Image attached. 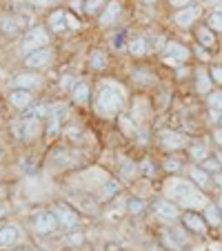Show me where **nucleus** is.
Wrapping results in <instances>:
<instances>
[{
	"instance_id": "20",
	"label": "nucleus",
	"mask_w": 222,
	"mask_h": 251,
	"mask_svg": "<svg viewBox=\"0 0 222 251\" xmlns=\"http://www.w3.org/2000/svg\"><path fill=\"white\" fill-rule=\"evenodd\" d=\"M198 7H187V9H180L178 14H175V25L178 27H182V29H187V27H191V25L196 23V18H198Z\"/></svg>"
},
{
	"instance_id": "3",
	"label": "nucleus",
	"mask_w": 222,
	"mask_h": 251,
	"mask_svg": "<svg viewBox=\"0 0 222 251\" xmlns=\"http://www.w3.org/2000/svg\"><path fill=\"white\" fill-rule=\"evenodd\" d=\"M47 43H49V33L45 31L43 27H31L27 33H25L23 49L27 53H31V51H36V49L47 47Z\"/></svg>"
},
{
	"instance_id": "52",
	"label": "nucleus",
	"mask_w": 222,
	"mask_h": 251,
	"mask_svg": "<svg viewBox=\"0 0 222 251\" xmlns=\"http://www.w3.org/2000/svg\"><path fill=\"white\" fill-rule=\"evenodd\" d=\"M216 158H218V162H220V165H222V149H220V151L216 153Z\"/></svg>"
},
{
	"instance_id": "39",
	"label": "nucleus",
	"mask_w": 222,
	"mask_h": 251,
	"mask_svg": "<svg viewBox=\"0 0 222 251\" xmlns=\"http://www.w3.org/2000/svg\"><path fill=\"white\" fill-rule=\"evenodd\" d=\"M209 74H211L213 82H220V85H222V67H220V65L211 67V71H209Z\"/></svg>"
},
{
	"instance_id": "41",
	"label": "nucleus",
	"mask_w": 222,
	"mask_h": 251,
	"mask_svg": "<svg viewBox=\"0 0 222 251\" xmlns=\"http://www.w3.org/2000/svg\"><path fill=\"white\" fill-rule=\"evenodd\" d=\"M196 56H198L200 60H209V51L202 47V45H196Z\"/></svg>"
},
{
	"instance_id": "42",
	"label": "nucleus",
	"mask_w": 222,
	"mask_h": 251,
	"mask_svg": "<svg viewBox=\"0 0 222 251\" xmlns=\"http://www.w3.org/2000/svg\"><path fill=\"white\" fill-rule=\"evenodd\" d=\"M169 2L175 7V9H187V7H191L189 5L191 0H169Z\"/></svg>"
},
{
	"instance_id": "4",
	"label": "nucleus",
	"mask_w": 222,
	"mask_h": 251,
	"mask_svg": "<svg viewBox=\"0 0 222 251\" xmlns=\"http://www.w3.org/2000/svg\"><path fill=\"white\" fill-rule=\"evenodd\" d=\"M160 147L167 149V151H178V149L189 147V138L180 131L165 129V131H160Z\"/></svg>"
},
{
	"instance_id": "53",
	"label": "nucleus",
	"mask_w": 222,
	"mask_h": 251,
	"mask_svg": "<svg viewBox=\"0 0 222 251\" xmlns=\"http://www.w3.org/2000/svg\"><path fill=\"white\" fill-rule=\"evenodd\" d=\"M218 127H222V118H220V120H218Z\"/></svg>"
},
{
	"instance_id": "2",
	"label": "nucleus",
	"mask_w": 222,
	"mask_h": 251,
	"mask_svg": "<svg viewBox=\"0 0 222 251\" xmlns=\"http://www.w3.org/2000/svg\"><path fill=\"white\" fill-rule=\"evenodd\" d=\"M167 194L171 198H175L178 207H184V209H189V211L202 209L209 204L202 191H198L194 182H187V180H171L169 187H167Z\"/></svg>"
},
{
	"instance_id": "15",
	"label": "nucleus",
	"mask_w": 222,
	"mask_h": 251,
	"mask_svg": "<svg viewBox=\"0 0 222 251\" xmlns=\"http://www.w3.org/2000/svg\"><path fill=\"white\" fill-rule=\"evenodd\" d=\"M211 89H213L211 74H209L207 69H202V67H200V69L196 71V91H198V94H202V96H209V94H211Z\"/></svg>"
},
{
	"instance_id": "9",
	"label": "nucleus",
	"mask_w": 222,
	"mask_h": 251,
	"mask_svg": "<svg viewBox=\"0 0 222 251\" xmlns=\"http://www.w3.org/2000/svg\"><path fill=\"white\" fill-rule=\"evenodd\" d=\"M76 160H80V153L78 151H71V149H58V151L51 153V158H49V162H51V167H56V169H60V167H71L76 165Z\"/></svg>"
},
{
	"instance_id": "57",
	"label": "nucleus",
	"mask_w": 222,
	"mask_h": 251,
	"mask_svg": "<svg viewBox=\"0 0 222 251\" xmlns=\"http://www.w3.org/2000/svg\"><path fill=\"white\" fill-rule=\"evenodd\" d=\"M220 233H222V231H220Z\"/></svg>"
},
{
	"instance_id": "33",
	"label": "nucleus",
	"mask_w": 222,
	"mask_h": 251,
	"mask_svg": "<svg viewBox=\"0 0 222 251\" xmlns=\"http://www.w3.org/2000/svg\"><path fill=\"white\" fill-rule=\"evenodd\" d=\"M200 167H202V169L207 171V174H211V176L220 174V169H222V165H220V162H218V158H216V156H209L207 160H204Z\"/></svg>"
},
{
	"instance_id": "6",
	"label": "nucleus",
	"mask_w": 222,
	"mask_h": 251,
	"mask_svg": "<svg viewBox=\"0 0 222 251\" xmlns=\"http://www.w3.org/2000/svg\"><path fill=\"white\" fill-rule=\"evenodd\" d=\"M53 216H56L58 225L65 229H74V227H78V223H80L78 213L71 207H67V204H53Z\"/></svg>"
},
{
	"instance_id": "35",
	"label": "nucleus",
	"mask_w": 222,
	"mask_h": 251,
	"mask_svg": "<svg viewBox=\"0 0 222 251\" xmlns=\"http://www.w3.org/2000/svg\"><path fill=\"white\" fill-rule=\"evenodd\" d=\"M162 167H165V171H169V174H173V171H180V167H182V162H180V158L169 156V158H165V162H162Z\"/></svg>"
},
{
	"instance_id": "13",
	"label": "nucleus",
	"mask_w": 222,
	"mask_h": 251,
	"mask_svg": "<svg viewBox=\"0 0 222 251\" xmlns=\"http://www.w3.org/2000/svg\"><path fill=\"white\" fill-rule=\"evenodd\" d=\"M182 225L189 229L191 233H198V236H204V233H207V227H209V225L204 223L202 216H198L196 211H187V213H184V216H182Z\"/></svg>"
},
{
	"instance_id": "47",
	"label": "nucleus",
	"mask_w": 222,
	"mask_h": 251,
	"mask_svg": "<svg viewBox=\"0 0 222 251\" xmlns=\"http://www.w3.org/2000/svg\"><path fill=\"white\" fill-rule=\"evenodd\" d=\"M31 2H33L36 7H47V5H51L53 0H31Z\"/></svg>"
},
{
	"instance_id": "22",
	"label": "nucleus",
	"mask_w": 222,
	"mask_h": 251,
	"mask_svg": "<svg viewBox=\"0 0 222 251\" xmlns=\"http://www.w3.org/2000/svg\"><path fill=\"white\" fill-rule=\"evenodd\" d=\"M40 127H43L40 118H25L23 120V140L25 142L33 140V138L40 133Z\"/></svg>"
},
{
	"instance_id": "23",
	"label": "nucleus",
	"mask_w": 222,
	"mask_h": 251,
	"mask_svg": "<svg viewBox=\"0 0 222 251\" xmlns=\"http://www.w3.org/2000/svg\"><path fill=\"white\" fill-rule=\"evenodd\" d=\"M207 107H209V111H211L213 120L222 118V91H211V94L207 96Z\"/></svg>"
},
{
	"instance_id": "55",
	"label": "nucleus",
	"mask_w": 222,
	"mask_h": 251,
	"mask_svg": "<svg viewBox=\"0 0 222 251\" xmlns=\"http://www.w3.org/2000/svg\"><path fill=\"white\" fill-rule=\"evenodd\" d=\"M0 198H2V189H0Z\"/></svg>"
},
{
	"instance_id": "46",
	"label": "nucleus",
	"mask_w": 222,
	"mask_h": 251,
	"mask_svg": "<svg viewBox=\"0 0 222 251\" xmlns=\"http://www.w3.org/2000/svg\"><path fill=\"white\" fill-rule=\"evenodd\" d=\"M60 85H62V89H69V87L74 85V78H71V76H65V78H62Z\"/></svg>"
},
{
	"instance_id": "48",
	"label": "nucleus",
	"mask_w": 222,
	"mask_h": 251,
	"mask_svg": "<svg viewBox=\"0 0 222 251\" xmlns=\"http://www.w3.org/2000/svg\"><path fill=\"white\" fill-rule=\"evenodd\" d=\"M213 182H216V187H220V189H222V171L213 176Z\"/></svg>"
},
{
	"instance_id": "36",
	"label": "nucleus",
	"mask_w": 222,
	"mask_h": 251,
	"mask_svg": "<svg viewBox=\"0 0 222 251\" xmlns=\"http://www.w3.org/2000/svg\"><path fill=\"white\" fill-rule=\"evenodd\" d=\"M127 211L131 213V216H140L142 211H145V202H142V200H129L127 202Z\"/></svg>"
},
{
	"instance_id": "7",
	"label": "nucleus",
	"mask_w": 222,
	"mask_h": 251,
	"mask_svg": "<svg viewBox=\"0 0 222 251\" xmlns=\"http://www.w3.org/2000/svg\"><path fill=\"white\" fill-rule=\"evenodd\" d=\"M67 107L65 104H53L51 111H49V125H47V136L53 138L60 133V127H62V120L67 118Z\"/></svg>"
},
{
	"instance_id": "54",
	"label": "nucleus",
	"mask_w": 222,
	"mask_h": 251,
	"mask_svg": "<svg viewBox=\"0 0 222 251\" xmlns=\"http://www.w3.org/2000/svg\"><path fill=\"white\" fill-rule=\"evenodd\" d=\"M145 2H153V0H145Z\"/></svg>"
},
{
	"instance_id": "44",
	"label": "nucleus",
	"mask_w": 222,
	"mask_h": 251,
	"mask_svg": "<svg viewBox=\"0 0 222 251\" xmlns=\"http://www.w3.org/2000/svg\"><path fill=\"white\" fill-rule=\"evenodd\" d=\"M123 38H124V33H116V36H114V40H111V43H114L116 49H123V47H124Z\"/></svg>"
},
{
	"instance_id": "45",
	"label": "nucleus",
	"mask_w": 222,
	"mask_h": 251,
	"mask_svg": "<svg viewBox=\"0 0 222 251\" xmlns=\"http://www.w3.org/2000/svg\"><path fill=\"white\" fill-rule=\"evenodd\" d=\"M67 27H71V29H76V27H78V18H76V16L67 14Z\"/></svg>"
},
{
	"instance_id": "49",
	"label": "nucleus",
	"mask_w": 222,
	"mask_h": 251,
	"mask_svg": "<svg viewBox=\"0 0 222 251\" xmlns=\"http://www.w3.org/2000/svg\"><path fill=\"white\" fill-rule=\"evenodd\" d=\"M175 76H178V78H184V76H187V67H180V69L175 71Z\"/></svg>"
},
{
	"instance_id": "8",
	"label": "nucleus",
	"mask_w": 222,
	"mask_h": 251,
	"mask_svg": "<svg viewBox=\"0 0 222 251\" xmlns=\"http://www.w3.org/2000/svg\"><path fill=\"white\" fill-rule=\"evenodd\" d=\"M153 209V216L160 220H167V223H171V220H175L180 216L178 213V204L171 202V200H156V202L151 204Z\"/></svg>"
},
{
	"instance_id": "40",
	"label": "nucleus",
	"mask_w": 222,
	"mask_h": 251,
	"mask_svg": "<svg viewBox=\"0 0 222 251\" xmlns=\"http://www.w3.org/2000/svg\"><path fill=\"white\" fill-rule=\"evenodd\" d=\"M147 71H133V80L136 82H145V85H149V82H151V78L149 76H145Z\"/></svg>"
},
{
	"instance_id": "37",
	"label": "nucleus",
	"mask_w": 222,
	"mask_h": 251,
	"mask_svg": "<svg viewBox=\"0 0 222 251\" xmlns=\"http://www.w3.org/2000/svg\"><path fill=\"white\" fill-rule=\"evenodd\" d=\"M138 171H140V174H145V176H153V174H156V167H153V162L149 160V158H147V160H142V162H140Z\"/></svg>"
},
{
	"instance_id": "27",
	"label": "nucleus",
	"mask_w": 222,
	"mask_h": 251,
	"mask_svg": "<svg viewBox=\"0 0 222 251\" xmlns=\"http://www.w3.org/2000/svg\"><path fill=\"white\" fill-rule=\"evenodd\" d=\"M127 49H129V53H131V56L140 58V56H145V53H147V49H149V45H147V38H142V36H138V38H131V43L127 45Z\"/></svg>"
},
{
	"instance_id": "31",
	"label": "nucleus",
	"mask_w": 222,
	"mask_h": 251,
	"mask_svg": "<svg viewBox=\"0 0 222 251\" xmlns=\"http://www.w3.org/2000/svg\"><path fill=\"white\" fill-rule=\"evenodd\" d=\"M118 191H120L118 182H116V180H107V182H104V187H102V194H100V198H102V200H111L116 194H118Z\"/></svg>"
},
{
	"instance_id": "24",
	"label": "nucleus",
	"mask_w": 222,
	"mask_h": 251,
	"mask_svg": "<svg viewBox=\"0 0 222 251\" xmlns=\"http://www.w3.org/2000/svg\"><path fill=\"white\" fill-rule=\"evenodd\" d=\"M204 223L209 225V227H222V211L218 209V204H207L204 207Z\"/></svg>"
},
{
	"instance_id": "26",
	"label": "nucleus",
	"mask_w": 222,
	"mask_h": 251,
	"mask_svg": "<svg viewBox=\"0 0 222 251\" xmlns=\"http://www.w3.org/2000/svg\"><path fill=\"white\" fill-rule=\"evenodd\" d=\"M47 23H49V29H51L53 33L65 31V29H67V11H62V9L53 11V14L49 16Z\"/></svg>"
},
{
	"instance_id": "32",
	"label": "nucleus",
	"mask_w": 222,
	"mask_h": 251,
	"mask_svg": "<svg viewBox=\"0 0 222 251\" xmlns=\"http://www.w3.org/2000/svg\"><path fill=\"white\" fill-rule=\"evenodd\" d=\"M118 125H120V131L124 133V136H136V127H133V120L129 118V116H118Z\"/></svg>"
},
{
	"instance_id": "18",
	"label": "nucleus",
	"mask_w": 222,
	"mask_h": 251,
	"mask_svg": "<svg viewBox=\"0 0 222 251\" xmlns=\"http://www.w3.org/2000/svg\"><path fill=\"white\" fill-rule=\"evenodd\" d=\"M189 178H191V182H194L198 189H209V187H211V174H207L202 167H196V165L191 167Z\"/></svg>"
},
{
	"instance_id": "28",
	"label": "nucleus",
	"mask_w": 222,
	"mask_h": 251,
	"mask_svg": "<svg viewBox=\"0 0 222 251\" xmlns=\"http://www.w3.org/2000/svg\"><path fill=\"white\" fill-rule=\"evenodd\" d=\"M118 171H120V178L123 180H131L133 176H136V171H138V167L133 165L129 158H120V165H118Z\"/></svg>"
},
{
	"instance_id": "1",
	"label": "nucleus",
	"mask_w": 222,
	"mask_h": 251,
	"mask_svg": "<svg viewBox=\"0 0 222 251\" xmlns=\"http://www.w3.org/2000/svg\"><path fill=\"white\" fill-rule=\"evenodd\" d=\"M124 100H127V91L114 80L102 82L98 91V98H96V109H98L100 116L104 118H111V116H118L120 109H123Z\"/></svg>"
},
{
	"instance_id": "50",
	"label": "nucleus",
	"mask_w": 222,
	"mask_h": 251,
	"mask_svg": "<svg viewBox=\"0 0 222 251\" xmlns=\"http://www.w3.org/2000/svg\"><path fill=\"white\" fill-rule=\"evenodd\" d=\"M216 204H218V209H220V211H222V194H220V196H218V200H216Z\"/></svg>"
},
{
	"instance_id": "14",
	"label": "nucleus",
	"mask_w": 222,
	"mask_h": 251,
	"mask_svg": "<svg viewBox=\"0 0 222 251\" xmlns=\"http://www.w3.org/2000/svg\"><path fill=\"white\" fill-rule=\"evenodd\" d=\"M120 11H123V5H120L118 0H109L107 7H104L102 14H100V25H104V27L114 25L116 20L120 18Z\"/></svg>"
},
{
	"instance_id": "51",
	"label": "nucleus",
	"mask_w": 222,
	"mask_h": 251,
	"mask_svg": "<svg viewBox=\"0 0 222 251\" xmlns=\"http://www.w3.org/2000/svg\"><path fill=\"white\" fill-rule=\"evenodd\" d=\"M5 213H7V207H2V204H0V218H2Z\"/></svg>"
},
{
	"instance_id": "21",
	"label": "nucleus",
	"mask_w": 222,
	"mask_h": 251,
	"mask_svg": "<svg viewBox=\"0 0 222 251\" xmlns=\"http://www.w3.org/2000/svg\"><path fill=\"white\" fill-rule=\"evenodd\" d=\"M71 100L76 104H89L91 100V87L87 82H76L71 89Z\"/></svg>"
},
{
	"instance_id": "5",
	"label": "nucleus",
	"mask_w": 222,
	"mask_h": 251,
	"mask_svg": "<svg viewBox=\"0 0 222 251\" xmlns=\"http://www.w3.org/2000/svg\"><path fill=\"white\" fill-rule=\"evenodd\" d=\"M31 225H33V229H36L38 233H43V236H49V233H53L58 229V220H56V216H53V211L33 213Z\"/></svg>"
},
{
	"instance_id": "10",
	"label": "nucleus",
	"mask_w": 222,
	"mask_h": 251,
	"mask_svg": "<svg viewBox=\"0 0 222 251\" xmlns=\"http://www.w3.org/2000/svg\"><path fill=\"white\" fill-rule=\"evenodd\" d=\"M14 89H23V91H36L43 87V78L36 76V74H20L11 80Z\"/></svg>"
},
{
	"instance_id": "16",
	"label": "nucleus",
	"mask_w": 222,
	"mask_h": 251,
	"mask_svg": "<svg viewBox=\"0 0 222 251\" xmlns=\"http://www.w3.org/2000/svg\"><path fill=\"white\" fill-rule=\"evenodd\" d=\"M9 102L14 104L16 109L27 111V107H31V102H33V96H31V91L14 89V91H11V96H9Z\"/></svg>"
},
{
	"instance_id": "56",
	"label": "nucleus",
	"mask_w": 222,
	"mask_h": 251,
	"mask_svg": "<svg viewBox=\"0 0 222 251\" xmlns=\"http://www.w3.org/2000/svg\"><path fill=\"white\" fill-rule=\"evenodd\" d=\"M220 2H222V0H220Z\"/></svg>"
},
{
	"instance_id": "43",
	"label": "nucleus",
	"mask_w": 222,
	"mask_h": 251,
	"mask_svg": "<svg viewBox=\"0 0 222 251\" xmlns=\"http://www.w3.org/2000/svg\"><path fill=\"white\" fill-rule=\"evenodd\" d=\"M213 142H216L218 147L222 149V127H216V129H213Z\"/></svg>"
},
{
	"instance_id": "34",
	"label": "nucleus",
	"mask_w": 222,
	"mask_h": 251,
	"mask_svg": "<svg viewBox=\"0 0 222 251\" xmlns=\"http://www.w3.org/2000/svg\"><path fill=\"white\" fill-rule=\"evenodd\" d=\"M207 25L213 29V31H222V9H213L211 14H209Z\"/></svg>"
},
{
	"instance_id": "19",
	"label": "nucleus",
	"mask_w": 222,
	"mask_h": 251,
	"mask_svg": "<svg viewBox=\"0 0 222 251\" xmlns=\"http://www.w3.org/2000/svg\"><path fill=\"white\" fill-rule=\"evenodd\" d=\"M189 156L194 162H200V165H202V162L209 158V142L207 140H194L189 145Z\"/></svg>"
},
{
	"instance_id": "29",
	"label": "nucleus",
	"mask_w": 222,
	"mask_h": 251,
	"mask_svg": "<svg viewBox=\"0 0 222 251\" xmlns=\"http://www.w3.org/2000/svg\"><path fill=\"white\" fill-rule=\"evenodd\" d=\"M107 53L104 51H100V49H96V51H91V56H89V65H91V69H96V71H102V69H107Z\"/></svg>"
},
{
	"instance_id": "38",
	"label": "nucleus",
	"mask_w": 222,
	"mask_h": 251,
	"mask_svg": "<svg viewBox=\"0 0 222 251\" xmlns=\"http://www.w3.org/2000/svg\"><path fill=\"white\" fill-rule=\"evenodd\" d=\"M104 5V0H87V14H94V11H98L100 7Z\"/></svg>"
},
{
	"instance_id": "12",
	"label": "nucleus",
	"mask_w": 222,
	"mask_h": 251,
	"mask_svg": "<svg viewBox=\"0 0 222 251\" xmlns=\"http://www.w3.org/2000/svg\"><path fill=\"white\" fill-rule=\"evenodd\" d=\"M189 58V49L184 45L178 43H167L165 45V62H171V65H180Z\"/></svg>"
},
{
	"instance_id": "25",
	"label": "nucleus",
	"mask_w": 222,
	"mask_h": 251,
	"mask_svg": "<svg viewBox=\"0 0 222 251\" xmlns=\"http://www.w3.org/2000/svg\"><path fill=\"white\" fill-rule=\"evenodd\" d=\"M196 38H198V45H202L204 49L209 47H216V31H213L211 27H198V31H196Z\"/></svg>"
},
{
	"instance_id": "11",
	"label": "nucleus",
	"mask_w": 222,
	"mask_h": 251,
	"mask_svg": "<svg viewBox=\"0 0 222 251\" xmlns=\"http://www.w3.org/2000/svg\"><path fill=\"white\" fill-rule=\"evenodd\" d=\"M51 56H53V49L51 47L36 49V51H31L27 58H25V65L31 67V69H40V67H45V65H49V62H51Z\"/></svg>"
},
{
	"instance_id": "30",
	"label": "nucleus",
	"mask_w": 222,
	"mask_h": 251,
	"mask_svg": "<svg viewBox=\"0 0 222 251\" xmlns=\"http://www.w3.org/2000/svg\"><path fill=\"white\" fill-rule=\"evenodd\" d=\"M0 31L5 33V36H18L20 20H16V18H2V20H0Z\"/></svg>"
},
{
	"instance_id": "17",
	"label": "nucleus",
	"mask_w": 222,
	"mask_h": 251,
	"mask_svg": "<svg viewBox=\"0 0 222 251\" xmlns=\"http://www.w3.org/2000/svg\"><path fill=\"white\" fill-rule=\"evenodd\" d=\"M20 238V229L14 227V225H7V227L0 229V249H9L18 242Z\"/></svg>"
}]
</instances>
